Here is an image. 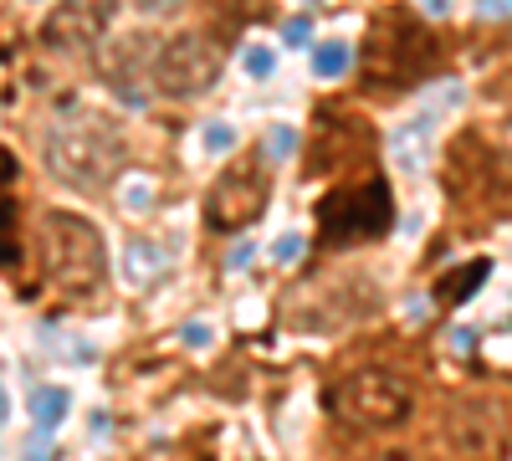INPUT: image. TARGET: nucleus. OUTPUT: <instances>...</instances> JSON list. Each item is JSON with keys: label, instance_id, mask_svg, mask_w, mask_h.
Returning a JSON list of instances; mask_svg holds the SVG:
<instances>
[{"label": "nucleus", "instance_id": "nucleus-1", "mask_svg": "<svg viewBox=\"0 0 512 461\" xmlns=\"http://www.w3.org/2000/svg\"><path fill=\"white\" fill-rule=\"evenodd\" d=\"M441 62V41L431 36V26L415 21L410 11H379L369 21L364 36V57H359V77L374 93H410Z\"/></svg>", "mask_w": 512, "mask_h": 461}, {"label": "nucleus", "instance_id": "nucleus-2", "mask_svg": "<svg viewBox=\"0 0 512 461\" xmlns=\"http://www.w3.org/2000/svg\"><path fill=\"white\" fill-rule=\"evenodd\" d=\"M41 154H47V170L57 180H67L72 190H108L128 159L123 129L103 113H72L57 129L41 139Z\"/></svg>", "mask_w": 512, "mask_h": 461}, {"label": "nucleus", "instance_id": "nucleus-3", "mask_svg": "<svg viewBox=\"0 0 512 461\" xmlns=\"http://www.w3.org/2000/svg\"><path fill=\"white\" fill-rule=\"evenodd\" d=\"M41 262H47V282L67 303H93L103 292V277H108L103 236L82 216H67V211L41 216Z\"/></svg>", "mask_w": 512, "mask_h": 461}, {"label": "nucleus", "instance_id": "nucleus-4", "mask_svg": "<svg viewBox=\"0 0 512 461\" xmlns=\"http://www.w3.org/2000/svg\"><path fill=\"white\" fill-rule=\"evenodd\" d=\"M313 221H318V246L323 251L374 241V236H384L395 226V190H390L384 175L344 180L313 205Z\"/></svg>", "mask_w": 512, "mask_h": 461}, {"label": "nucleus", "instance_id": "nucleus-5", "mask_svg": "<svg viewBox=\"0 0 512 461\" xmlns=\"http://www.w3.org/2000/svg\"><path fill=\"white\" fill-rule=\"evenodd\" d=\"M323 405L333 421H344L354 431H390L400 426L410 405H415V390L405 374L395 369H379V364H364V369H349L323 390Z\"/></svg>", "mask_w": 512, "mask_h": 461}, {"label": "nucleus", "instance_id": "nucleus-6", "mask_svg": "<svg viewBox=\"0 0 512 461\" xmlns=\"http://www.w3.org/2000/svg\"><path fill=\"white\" fill-rule=\"evenodd\" d=\"M272 200V170H267V154L262 149H246L241 159H231L226 170L216 175V185H210L205 195V226L210 231H246L256 216L267 211Z\"/></svg>", "mask_w": 512, "mask_h": 461}, {"label": "nucleus", "instance_id": "nucleus-7", "mask_svg": "<svg viewBox=\"0 0 512 461\" xmlns=\"http://www.w3.org/2000/svg\"><path fill=\"white\" fill-rule=\"evenodd\" d=\"M216 77H221V47L205 31L169 36L154 57V88L164 98H200L216 88Z\"/></svg>", "mask_w": 512, "mask_h": 461}, {"label": "nucleus", "instance_id": "nucleus-8", "mask_svg": "<svg viewBox=\"0 0 512 461\" xmlns=\"http://www.w3.org/2000/svg\"><path fill=\"white\" fill-rule=\"evenodd\" d=\"M369 154H374V134L359 113H344V108L318 113V129L308 134V175L349 170V159H369Z\"/></svg>", "mask_w": 512, "mask_h": 461}, {"label": "nucleus", "instance_id": "nucleus-9", "mask_svg": "<svg viewBox=\"0 0 512 461\" xmlns=\"http://www.w3.org/2000/svg\"><path fill=\"white\" fill-rule=\"evenodd\" d=\"M108 21H113V6H57L41 21V41L57 52H77V47H93Z\"/></svg>", "mask_w": 512, "mask_h": 461}, {"label": "nucleus", "instance_id": "nucleus-10", "mask_svg": "<svg viewBox=\"0 0 512 461\" xmlns=\"http://www.w3.org/2000/svg\"><path fill=\"white\" fill-rule=\"evenodd\" d=\"M482 277H487V257H477V262H461L456 272H446V277L436 282L441 303H461V298H472V292L482 287Z\"/></svg>", "mask_w": 512, "mask_h": 461}, {"label": "nucleus", "instance_id": "nucleus-11", "mask_svg": "<svg viewBox=\"0 0 512 461\" xmlns=\"http://www.w3.org/2000/svg\"><path fill=\"white\" fill-rule=\"evenodd\" d=\"M31 415H36V426H57L67 415V395L62 390H36L31 395Z\"/></svg>", "mask_w": 512, "mask_h": 461}, {"label": "nucleus", "instance_id": "nucleus-12", "mask_svg": "<svg viewBox=\"0 0 512 461\" xmlns=\"http://www.w3.org/2000/svg\"><path fill=\"white\" fill-rule=\"evenodd\" d=\"M344 67V47H323L318 52V72H338Z\"/></svg>", "mask_w": 512, "mask_h": 461}]
</instances>
